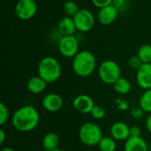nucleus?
<instances>
[{
  "label": "nucleus",
  "instance_id": "33",
  "mask_svg": "<svg viewBox=\"0 0 151 151\" xmlns=\"http://www.w3.org/2000/svg\"><path fill=\"white\" fill-rule=\"evenodd\" d=\"M1 151H15V150H13L12 148H10V147H5Z\"/></svg>",
  "mask_w": 151,
  "mask_h": 151
},
{
  "label": "nucleus",
  "instance_id": "34",
  "mask_svg": "<svg viewBox=\"0 0 151 151\" xmlns=\"http://www.w3.org/2000/svg\"><path fill=\"white\" fill-rule=\"evenodd\" d=\"M50 151H65V150H61V149H56V150H50Z\"/></svg>",
  "mask_w": 151,
  "mask_h": 151
},
{
  "label": "nucleus",
  "instance_id": "4",
  "mask_svg": "<svg viewBox=\"0 0 151 151\" xmlns=\"http://www.w3.org/2000/svg\"><path fill=\"white\" fill-rule=\"evenodd\" d=\"M79 137L84 145L92 147L98 145L104 136L99 126L95 123L87 122L81 127L79 130Z\"/></svg>",
  "mask_w": 151,
  "mask_h": 151
},
{
  "label": "nucleus",
  "instance_id": "7",
  "mask_svg": "<svg viewBox=\"0 0 151 151\" xmlns=\"http://www.w3.org/2000/svg\"><path fill=\"white\" fill-rule=\"evenodd\" d=\"M73 19L74 20L76 29L82 33L90 31L95 25V17L88 9H80Z\"/></svg>",
  "mask_w": 151,
  "mask_h": 151
},
{
  "label": "nucleus",
  "instance_id": "27",
  "mask_svg": "<svg viewBox=\"0 0 151 151\" xmlns=\"http://www.w3.org/2000/svg\"><path fill=\"white\" fill-rule=\"evenodd\" d=\"M115 104H116L117 108L121 111H125L128 110V108H129L128 103L127 102V100H125L123 98H117L115 101Z\"/></svg>",
  "mask_w": 151,
  "mask_h": 151
},
{
  "label": "nucleus",
  "instance_id": "35",
  "mask_svg": "<svg viewBox=\"0 0 151 151\" xmlns=\"http://www.w3.org/2000/svg\"><path fill=\"white\" fill-rule=\"evenodd\" d=\"M149 149H150V151H151V142H150V147H149Z\"/></svg>",
  "mask_w": 151,
  "mask_h": 151
},
{
  "label": "nucleus",
  "instance_id": "30",
  "mask_svg": "<svg viewBox=\"0 0 151 151\" xmlns=\"http://www.w3.org/2000/svg\"><path fill=\"white\" fill-rule=\"evenodd\" d=\"M142 134L141 128L137 126H133L130 127V137H140Z\"/></svg>",
  "mask_w": 151,
  "mask_h": 151
},
{
  "label": "nucleus",
  "instance_id": "26",
  "mask_svg": "<svg viewBox=\"0 0 151 151\" xmlns=\"http://www.w3.org/2000/svg\"><path fill=\"white\" fill-rule=\"evenodd\" d=\"M112 4L117 8L119 12H123L128 7L127 0H112Z\"/></svg>",
  "mask_w": 151,
  "mask_h": 151
},
{
  "label": "nucleus",
  "instance_id": "32",
  "mask_svg": "<svg viewBox=\"0 0 151 151\" xmlns=\"http://www.w3.org/2000/svg\"><path fill=\"white\" fill-rule=\"evenodd\" d=\"M4 140H5V133L4 131L3 128L0 129V143L3 144L4 142Z\"/></svg>",
  "mask_w": 151,
  "mask_h": 151
},
{
  "label": "nucleus",
  "instance_id": "25",
  "mask_svg": "<svg viewBox=\"0 0 151 151\" xmlns=\"http://www.w3.org/2000/svg\"><path fill=\"white\" fill-rule=\"evenodd\" d=\"M128 65H129V66H130L132 69L137 71V70H139L140 67L143 65V63H142V61L140 59V58H139L138 56H133V57H131V58H129V60H128Z\"/></svg>",
  "mask_w": 151,
  "mask_h": 151
},
{
  "label": "nucleus",
  "instance_id": "15",
  "mask_svg": "<svg viewBox=\"0 0 151 151\" xmlns=\"http://www.w3.org/2000/svg\"><path fill=\"white\" fill-rule=\"evenodd\" d=\"M47 84H48V83H47L43 79H42V78L38 75V76L32 77V78L27 81V90H28L31 94L38 95V94L42 93V92L46 89Z\"/></svg>",
  "mask_w": 151,
  "mask_h": 151
},
{
  "label": "nucleus",
  "instance_id": "16",
  "mask_svg": "<svg viewBox=\"0 0 151 151\" xmlns=\"http://www.w3.org/2000/svg\"><path fill=\"white\" fill-rule=\"evenodd\" d=\"M58 30L62 36L73 35L77 30L73 19L69 16L62 18L58 23Z\"/></svg>",
  "mask_w": 151,
  "mask_h": 151
},
{
  "label": "nucleus",
  "instance_id": "6",
  "mask_svg": "<svg viewBox=\"0 0 151 151\" xmlns=\"http://www.w3.org/2000/svg\"><path fill=\"white\" fill-rule=\"evenodd\" d=\"M58 50L65 58H73L79 53V41L73 35H64L58 42Z\"/></svg>",
  "mask_w": 151,
  "mask_h": 151
},
{
  "label": "nucleus",
  "instance_id": "18",
  "mask_svg": "<svg viewBox=\"0 0 151 151\" xmlns=\"http://www.w3.org/2000/svg\"><path fill=\"white\" fill-rule=\"evenodd\" d=\"M114 90L119 95H127L131 91L132 84L129 80L124 77H120L114 84H113Z\"/></svg>",
  "mask_w": 151,
  "mask_h": 151
},
{
  "label": "nucleus",
  "instance_id": "17",
  "mask_svg": "<svg viewBox=\"0 0 151 151\" xmlns=\"http://www.w3.org/2000/svg\"><path fill=\"white\" fill-rule=\"evenodd\" d=\"M59 144V137L56 133L50 132L46 134L42 139V147L46 151H50L58 149Z\"/></svg>",
  "mask_w": 151,
  "mask_h": 151
},
{
  "label": "nucleus",
  "instance_id": "10",
  "mask_svg": "<svg viewBox=\"0 0 151 151\" xmlns=\"http://www.w3.org/2000/svg\"><path fill=\"white\" fill-rule=\"evenodd\" d=\"M136 81L142 89H151V64H143L137 70Z\"/></svg>",
  "mask_w": 151,
  "mask_h": 151
},
{
  "label": "nucleus",
  "instance_id": "14",
  "mask_svg": "<svg viewBox=\"0 0 151 151\" xmlns=\"http://www.w3.org/2000/svg\"><path fill=\"white\" fill-rule=\"evenodd\" d=\"M125 151H149L146 141L142 137H129L125 143Z\"/></svg>",
  "mask_w": 151,
  "mask_h": 151
},
{
  "label": "nucleus",
  "instance_id": "19",
  "mask_svg": "<svg viewBox=\"0 0 151 151\" xmlns=\"http://www.w3.org/2000/svg\"><path fill=\"white\" fill-rule=\"evenodd\" d=\"M139 106L144 112L151 113V89L145 90L142 95L139 101Z\"/></svg>",
  "mask_w": 151,
  "mask_h": 151
},
{
  "label": "nucleus",
  "instance_id": "22",
  "mask_svg": "<svg viewBox=\"0 0 151 151\" xmlns=\"http://www.w3.org/2000/svg\"><path fill=\"white\" fill-rule=\"evenodd\" d=\"M64 11H65V12L66 13L67 16L73 17L80 11V8H79V5H78V4L76 2L69 0V1L65 3Z\"/></svg>",
  "mask_w": 151,
  "mask_h": 151
},
{
  "label": "nucleus",
  "instance_id": "1",
  "mask_svg": "<svg viewBox=\"0 0 151 151\" xmlns=\"http://www.w3.org/2000/svg\"><path fill=\"white\" fill-rule=\"evenodd\" d=\"M39 120V112L31 105H25L19 108L12 118L14 128L22 133L33 131L38 126Z\"/></svg>",
  "mask_w": 151,
  "mask_h": 151
},
{
  "label": "nucleus",
  "instance_id": "31",
  "mask_svg": "<svg viewBox=\"0 0 151 151\" xmlns=\"http://www.w3.org/2000/svg\"><path fill=\"white\" fill-rule=\"evenodd\" d=\"M146 127H147V130L151 134V114L147 118V120H146Z\"/></svg>",
  "mask_w": 151,
  "mask_h": 151
},
{
  "label": "nucleus",
  "instance_id": "8",
  "mask_svg": "<svg viewBox=\"0 0 151 151\" xmlns=\"http://www.w3.org/2000/svg\"><path fill=\"white\" fill-rule=\"evenodd\" d=\"M14 11L19 19L28 20L36 14L37 4L35 0H19Z\"/></svg>",
  "mask_w": 151,
  "mask_h": 151
},
{
  "label": "nucleus",
  "instance_id": "9",
  "mask_svg": "<svg viewBox=\"0 0 151 151\" xmlns=\"http://www.w3.org/2000/svg\"><path fill=\"white\" fill-rule=\"evenodd\" d=\"M73 105V108L80 113L87 114L91 112L93 107L95 106V104L92 97H90L88 95L81 94L74 98Z\"/></svg>",
  "mask_w": 151,
  "mask_h": 151
},
{
  "label": "nucleus",
  "instance_id": "28",
  "mask_svg": "<svg viewBox=\"0 0 151 151\" xmlns=\"http://www.w3.org/2000/svg\"><path fill=\"white\" fill-rule=\"evenodd\" d=\"M143 111L142 110V108L139 106V107H134V108H132L131 109V111H130V114H131V116L134 118V119H142V115H143Z\"/></svg>",
  "mask_w": 151,
  "mask_h": 151
},
{
  "label": "nucleus",
  "instance_id": "21",
  "mask_svg": "<svg viewBox=\"0 0 151 151\" xmlns=\"http://www.w3.org/2000/svg\"><path fill=\"white\" fill-rule=\"evenodd\" d=\"M137 56L142 61L143 64H151V45L144 44L138 50Z\"/></svg>",
  "mask_w": 151,
  "mask_h": 151
},
{
  "label": "nucleus",
  "instance_id": "24",
  "mask_svg": "<svg viewBox=\"0 0 151 151\" xmlns=\"http://www.w3.org/2000/svg\"><path fill=\"white\" fill-rule=\"evenodd\" d=\"M9 119V111L7 106L4 104H0V125L3 126Z\"/></svg>",
  "mask_w": 151,
  "mask_h": 151
},
{
  "label": "nucleus",
  "instance_id": "11",
  "mask_svg": "<svg viewBox=\"0 0 151 151\" xmlns=\"http://www.w3.org/2000/svg\"><path fill=\"white\" fill-rule=\"evenodd\" d=\"M118 13L119 11L117 10V8L113 4H110L108 6L99 9L97 19L102 25L108 26L115 21L118 17Z\"/></svg>",
  "mask_w": 151,
  "mask_h": 151
},
{
  "label": "nucleus",
  "instance_id": "2",
  "mask_svg": "<svg viewBox=\"0 0 151 151\" xmlns=\"http://www.w3.org/2000/svg\"><path fill=\"white\" fill-rule=\"evenodd\" d=\"M96 67L95 55L88 50H81L73 59V72L80 77L90 76Z\"/></svg>",
  "mask_w": 151,
  "mask_h": 151
},
{
  "label": "nucleus",
  "instance_id": "13",
  "mask_svg": "<svg viewBox=\"0 0 151 151\" xmlns=\"http://www.w3.org/2000/svg\"><path fill=\"white\" fill-rule=\"evenodd\" d=\"M111 136L116 141H127L130 137V127L122 121L115 122L111 127Z\"/></svg>",
  "mask_w": 151,
  "mask_h": 151
},
{
  "label": "nucleus",
  "instance_id": "3",
  "mask_svg": "<svg viewBox=\"0 0 151 151\" xmlns=\"http://www.w3.org/2000/svg\"><path fill=\"white\" fill-rule=\"evenodd\" d=\"M38 75L47 83L57 81L61 75V65L53 57H44L38 65Z\"/></svg>",
  "mask_w": 151,
  "mask_h": 151
},
{
  "label": "nucleus",
  "instance_id": "23",
  "mask_svg": "<svg viewBox=\"0 0 151 151\" xmlns=\"http://www.w3.org/2000/svg\"><path fill=\"white\" fill-rule=\"evenodd\" d=\"M91 116L95 119H102L105 116V110L103 106L100 105H95L90 112Z\"/></svg>",
  "mask_w": 151,
  "mask_h": 151
},
{
  "label": "nucleus",
  "instance_id": "5",
  "mask_svg": "<svg viewBox=\"0 0 151 151\" xmlns=\"http://www.w3.org/2000/svg\"><path fill=\"white\" fill-rule=\"evenodd\" d=\"M120 74V67L113 60H105L99 65L98 75L100 80L105 84L113 85L121 77Z\"/></svg>",
  "mask_w": 151,
  "mask_h": 151
},
{
  "label": "nucleus",
  "instance_id": "20",
  "mask_svg": "<svg viewBox=\"0 0 151 151\" xmlns=\"http://www.w3.org/2000/svg\"><path fill=\"white\" fill-rule=\"evenodd\" d=\"M99 150L101 151H115L117 148L116 140L111 137H103L98 144Z\"/></svg>",
  "mask_w": 151,
  "mask_h": 151
},
{
  "label": "nucleus",
  "instance_id": "12",
  "mask_svg": "<svg viewBox=\"0 0 151 151\" xmlns=\"http://www.w3.org/2000/svg\"><path fill=\"white\" fill-rule=\"evenodd\" d=\"M42 104L47 111L56 112L62 108L63 99L57 93H50L43 97Z\"/></svg>",
  "mask_w": 151,
  "mask_h": 151
},
{
  "label": "nucleus",
  "instance_id": "29",
  "mask_svg": "<svg viewBox=\"0 0 151 151\" xmlns=\"http://www.w3.org/2000/svg\"><path fill=\"white\" fill-rule=\"evenodd\" d=\"M91 1L94 4V5L99 9L112 4V0H91Z\"/></svg>",
  "mask_w": 151,
  "mask_h": 151
}]
</instances>
